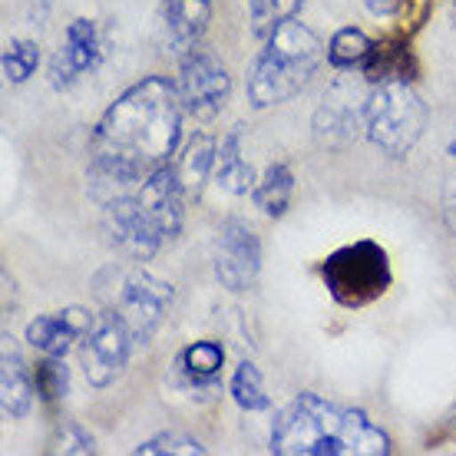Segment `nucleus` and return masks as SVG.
I'll list each match as a JSON object with an SVG mask.
<instances>
[{
    "instance_id": "393cba45",
    "label": "nucleus",
    "mask_w": 456,
    "mask_h": 456,
    "mask_svg": "<svg viewBox=\"0 0 456 456\" xmlns=\"http://www.w3.org/2000/svg\"><path fill=\"white\" fill-rule=\"evenodd\" d=\"M37 397L44 403H60L69 394V367L63 357H50L44 354V361L37 364Z\"/></svg>"
},
{
    "instance_id": "c85d7f7f",
    "label": "nucleus",
    "mask_w": 456,
    "mask_h": 456,
    "mask_svg": "<svg viewBox=\"0 0 456 456\" xmlns=\"http://www.w3.org/2000/svg\"><path fill=\"white\" fill-rule=\"evenodd\" d=\"M364 4L374 17H390V13H397L403 7V0H364Z\"/></svg>"
},
{
    "instance_id": "20e7f679",
    "label": "nucleus",
    "mask_w": 456,
    "mask_h": 456,
    "mask_svg": "<svg viewBox=\"0 0 456 456\" xmlns=\"http://www.w3.org/2000/svg\"><path fill=\"white\" fill-rule=\"evenodd\" d=\"M93 295L100 308L123 321L136 344H149L152 334L169 314L172 285L156 274H149L139 265H106L103 272L93 278Z\"/></svg>"
},
{
    "instance_id": "6e6552de",
    "label": "nucleus",
    "mask_w": 456,
    "mask_h": 456,
    "mask_svg": "<svg viewBox=\"0 0 456 456\" xmlns=\"http://www.w3.org/2000/svg\"><path fill=\"white\" fill-rule=\"evenodd\" d=\"M103 208V235L119 255H126L129 262H149L156 258V251L166 245L159 235V228L146 212V206L139 202L136 192L119 195L113 202H106Z\"/></svg>"
},
{
    "instance_id": "4be33fe9",
    "label": "nucleus",
    "mask_w": 456,
    "mask_h": 456,
    "mask_svg": "<svg viewBox=\"0 0 456 456\" xmlns=\"http://www.w3.org/2000/svg\"><path fill=\"white\" fill-rule=\"evenodd\" d=\"M301 7H305V0H248L251 34L265 44L281 23L295 20Z\"/></svg>"
},
{
    "instance_id": "7ed1b4c3",
    "label": "nucleus",
    "mask_w": 456,
    "mask_h": 456,
    "mask_svg": "<svg viewBox=\"0 0 456 456\" xmlns=\"http://www.w3.org/2000/svg\"><path fill=\"white\" fill-rule=\"evenodd\" d=\"M324 57H328V50L308 23H301L297 17L281 23L265 40L262 53L255 57L248 69V80H245L248 103L255 110H272V106L288 103L291 96H297L308 86Z\"/></svg>"
},
{
    "instance_id": "c756f323",
    "label": "nucleus",
    "mask_w": 456,
    "mask_h": 456,
    "mask_svg": "<svg viewBox=\"0 0 456 456\" xmlns=\"http://www.w3.org/2000/svg\"><path fill=\"white\" fill-rule=\"evenodd\" d=\"M450 156H453V162H456V139L450 142Z\"/></svg>"
},
{
    "instance_id": "9b49d317",
    "label": "nucleus",
    "mask_w": 456,
    "mask_h": 456,
    "mask_svg": "<svg viewBox=\"0 0 456 456\" xmlns=\"http://www.w3.org/2000/svg\"><path fill=\"white\" fill-rule=\"evenodd\" d=\"M106 53V44L100 37V27L96 20H86V17H77V20L67 27V37L60 50L50 60V86L53 90H67L80 80L83 73L100 67V60Z\"/></svg>"
},
{
    "instance_id": "a878e982",
    "label": "nucleus",
    "mask_w": 456,
    "mask_h": 456,
    "mask_svg": "<svg viewBox=\"0 0 456 456\" xmlns=\"http://www.w3.org/2000/svg\"><path fill=\"white\" fill-rule=\"evenodd\" d=\"M136 456H166V453H185V456H202L206 453V446L199 444L195 436L189 434H156L149 436V440H142V444L133 450Z\"/></svg>"
},
{
    "instance_id": "5701e85b",
    "label": "nucleus",
    "mask_w": 456,
    "mask_h": 456,
    "mask_svg": "<svg viewBox=\"0 0 456 456\" xmlns=\"http://www.w3.org/2000/svg\"><path fill=\"white\" fill-rule=\"evenodd\" d=\"M370 37L364 30H357V27H341L338 34L331 37V44H328V63L334 69H354L361 67L367 57H370Z\"/></svg>"
},
{
    "instance_id": "a211bd4d",
    "label": "nucleus",
    "mask_w": 456,
    "mask_h": 456,
    "mask_svg": "<svg viewBox=\"0 0 456 456\" xmlns=\"http://www.w3.org/2000/svg\"><path fill=\"white\" fill-rule=\"evenodd\" d=\"M241 136H245V126H232V133L218 146L216 185L228 195H251L255 185H258V175L251 169V162L241 156Z\"/></svg>"
},
{
    "instance_id": "1a4fd4ad",
    "label": "nucleus",
    "mask_w": 456,
    "mask_h": 456,
    "mask_svg": "<svg viewBox=\"0 0 456 456\" xmlns=\"http://www.w3.org/2000/svg\"><path fill=\"white\" fill-rule=\"evenodd\" d=\"M133 347H139V344L129 334V328L116 314L100 308V318L93 324V331L80 341V367L86 374V384L96 390L110 387L116 377L123 374Z\"/></svg>"
},
{
    "instance_id": "ddd939ff",
    "label": "nucleus",
    "mask_w": 456,
    "mask_h": 456,
    "mask_svg": "<svg viewBox=\"0 0 456 456\" xmlns=\"http://www.w3.org/2000/svg\"><path fill=\"white\" fill-rule=\"evenodd\" d=\"M96 318H100V311L80 308V305L50 311V314H37L27 324V344L40 354H50V357H67L69 347L93 331Z\"/></svg>"
},
{
    "instance_id": "6ab92c4d",
    "label": "nucleus",
    "mask_w": 456,
    "mask_h": 456,
    "mask_svg": "<svg viewBox=\"0 0 456 456\" xmlns=\"http://www.w3.org/2000/svg\"><path fill=\"white\" fill-rule=\"evenodd\" d=\"M225 364V347L218 341H195L179 351L175 357V374L183 377L185 387L192 390H216L218 374Z\"/></svg>"
},
{
    "instance_id": "b1692460",
    "label": "nucleus",
    "mask_w": 456,
    "mask_h": 456,
    "mask_svg": "<svg viewBox=\"0 0 456 456\" xmlns=\"http://www.w3.org/2000/svg\"><path fill=\"white\" fill-rule=\"evenodd\" d=\"M37 67H40V46L34 40H11L4 46L0 69L7 83H27L37 73Z\"/></svg>"
},
{
    "instance_id": "f03ea898",
    "label": "nucleus",
    "mask_w": 456,
    "mask_h": 456,
    "mask_svg": "<svg viewBox=\"0 0 456 456\" xmlns=\"http://www.w3.org/2000/svg\"><path fill=\"white\" fill-rule=\"evenodd\" d=\"M268 450L278 456H387L390 436L364 411L297 394L274 417Z\"/></svg>"
},
{
    "instance_id": "2eb2a0df",
    "label": "nucleus",
    "mask_w": 456,
    "mask_h": 456,
    "mask_svg": "<svg viewBox=\"0 0 456 456\" xmlns=\"http://www.w3.org/2000/svg\"><path fill=\"white\" fill-rule=\"evenodd\" d=\"M37 380L30 367L23 364L20 351L11 334H4V354H0V407L7 420H23L34 407Z\"/></svg>"
},
{
    "instance_id": "412c9836",
    "label": "nucleus",
    "mask_w": 456,
    "mask_h": 456,
    "mask_svg": "<svg viewBox=\"0 0 456 456\" xmlns=\"http://www.w3.org/2000/svg\"><path fill=\"white\" fill-rule=\"evenodd\" d=\"M228 394H232V400L245 413H262L272 407V397L265 394V384H262V370L251 364V361H241L235 367V374L228 380Z\"/></svg>"
},
{
    "instance_id": "bb28decb",
    "label": "nucleus",
    "mask_w": 456,
    "mask_h": 456,
    "mask_svg": "<svg viewBox=\"0 0 456 456\" xmlns=\"http://www.w3.org/2000/svg\"><path fill=\"white\" fill-rule=\"evenodd\" d=\"M50 450L53 453H96V444L93 436L83 430L77 420H57L53 427V436H50Z\"/></svg>"
},
{
    "instance_id": "aec40b11",
    "label": "nucleus",
    "mask_w": 456,
    "mask_h": 456,
    "mask_svg": "<svg viewBox=\"0 0 456 456\" xmlns=\"http://www.w3.org/2000/svg\"><path fill=\"white\" fill-rule=\"evenodd\" d=\"M291 195H295V172L288 162H272L265 175L258 179L255 192H251V202L255 208H262L265 216L281 218L291 206Z\"/></svg>"
},
{
    "instance_id": "cd10ccee",
    "label": "nucleus",
    "mask_w": 456,
    "mask_h": 456,
    "mask_svg": "<svg viewBox=\"0 0 456 456\" xmlns=\"http://www.w3.org/2000/svg\"><path fill=\"white\" fill-rule=\"evenodd\" d=\"M444 222L456 239V172H450L444 183Z\"/></svg>"
},
{
    "instance_id": "f3484780",
    "label": "nucleus",
    "mask_w": 456,
    "mask_h": 456,
    "mask_svg": "<svg viewBox=\"0 0 456 456\" xmlns=\"http://www.w3.org/2000/svg\"><path fill=\"white\" fill-rule=\"evenodd\" d=\"M175 172H179V183H183L189 199H199L206 189L208 179H216V162H218V146L216 139L206 133H195L185 139V146L175 152Z\"/></svg>"
},
{
    "instance_id": "7c9ffc66",
    "label": "nucleus",
    "mask_w": 456,
    "mask_h": 456,
    "mask_svg": "<svg viewBox=\"0 0 456 456\" xmlns=\"http://www.w3.org/2000/svg\"><path fill=\"white\" fill-rule=\"evenodd\" d=\"M453 20H456V4H453Z\"/></svg>"
},
{
    "instance_id": "f8f14e48",
    "label": "nucleus",
    "mask_w": 456,
    "mask_h": 456,
    "mask_svg": "<svg viewBox=\"0 0 456 456\" xmlns=\"http://www.w3.org/2000/svg\"><path fill=\"white\" fill-rule=\"evenodd\" d=\"M136 195H139V202L146 206L149 216H152L162 239L166 241L179 239L189 195H185L183 183H179L175 162H166V166H159L156 172H149L146 179H142V185L136 189Z\"/></svg>"
},
{
    "instance_id": "0eeeda50",
    "label": "nucleus",
    "mask_w": 456,
    "mask_h": 456,
    "mask_svg": "<svg viewBox=\"0 0 456 456\" xmlns=\"http://www.w3.org/2000/svg\"><path fill=\"white\" fill-rule=\"evenodd\" d=\"M175 86H179L185 116L208 123L225 110L228 93H232V77L212 50L192 46L189 53L179 57V83Z\"/></svg>"
},
{
    "instance_id": "423d86ee",
    "label": "nucleus",
    "mask_w": 456,
    "mask_h": 456,
    "mask_svg": "<svg viewBox=\"0 0 456 456\" xmlns=\"http://www.w3.org/2000/svg\"><path fill=\"white\" fill-rule=\"evenodd\" d=\"M321 278L341 308H367L377 297L387 295L394 272L387 251L364 239L331 251L321 265Z\"/></svg>"
},
{
    "instance_id": "4468645a",
    "label": "nucleus",
    "mask_w": 456,
    "mask_h": 456,
    "mask_svg": "<svg viewBox=\"0 0 456 456\" xmlns=\"http://www.w3.org/2000/svg\"><path fill=\"white\" fill-rule=\"evenodd\" d=\"M314 129V142L324 149H347L354 139L361 136V129H367L364 123V103H354V96L338 86L324 96V103L318 106V113L311 119Z\"/></svg>"
},
{
    "instance_id": "39448f33",
    "label": "nucleus",
    "mask_w": 456,
    "mask_h": 456,
    "mask_svg": "<svg viewBox=\"0 0 456 456\" xmlns=\"http://www.w3.org/2000/svg\"><path fill=\"white\" fill-rule=\"evenodd\" d=\"M364 123L367 139L384 156L403 159L411 156L427 129V103L407 80L374 83V90L364 100Z\"/></svg>"
},
{
    "instance_id": "9d476101",
    "label": "nucleus",
    "mask_w": 456,
    "mask_h": 456,
    "mask_svg": "<svg viewBox=\"0 0 456 456\" xmlns=\"http://www.w3.org/2000/svg\"><path fill=\"white\" fill-rule=\"evenodd\" d=\"M216 278L228 291H248L262 272V241L241 218H225L216 235Z\"/></svg>"
},
{
    "instance_id": "dca6fc26",
    "label": "nucleus",
    "mask_w": 456,
    "mask_h": 456,
    "mask_svg": "<svg viewBox=\"0 0 456 456\" xmlns=\"http://www.w3.org/2000/svg\"><path fill=\"white\" fill-rule=\"evenodd\" d=\"M212 4L216 0H162L166 34H169V44L179 57L199 46L208 27V17H212Z\"/></svg>"
},
{
    "instance_id": "f257e3e1",
    "label": "nucleus",
    "mask_w": 456,
    "mask_h": 456,
    "mask_svg": "<svg viewBox=\"0 0 456 456\" xmlns=\"http://www.w3.org/2000/svg\"><path fill=\"white\" fill-rule=\"evenodd\" d=\"M183 100L169 77H142L123 90L90 133L86 189L93 202L106 206L136 192L149 172L172 162L183 146Z\"/></svg>"
}]
</instances>
